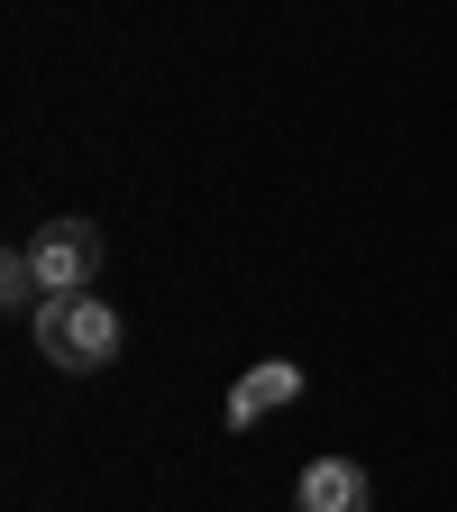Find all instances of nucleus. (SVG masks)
<instances>
[{
    "mask_svg": "<svg viewBox=\"0 0 457 512\" xmlns=\"http://www.w3.org/2000/svg\"><path fill=\"white\" fill-rule=\"evenodd\" d=\"M28 330H37V357L64 366V375H92V366L119 357V311L101 293H46Z\"/></svg>",
    "mask_w": 457,
    "mask_h": 512,
    "instance_id": "obj_1",
    "label": "nucleus"
},
{
    "mask_svg": "<svg viewBox=\"0 0 457 512\" xmlns=\"http://www.w3.org/2000/svg\"><path fill=\"white\" fill-rule=\"evenodd\" d=\"M101 229L92 220H46L37 238H28V275H37V293H92V275H101Z\"/></svg>",
    "mask_w": 457,
    "mask_h": 512,
    "instance_id": "obj_2",
    "label": "nucleus"
},
{
    "mask_svg": "<svg viewBox=\"0 0 457 512\" xmlns=\"http://www.w3.org/2000/svg\"><path fill=\"white\" fill-rule=\"evenodd\" d=\"M366 503H375V485L357 458H311L293 485V512H366Z\"/></svg>",
    "mask_w": 457,
    "mask_h": 512,
    "instance_id": "obj_3",
    "label": "nucleus"
},
{
    "mask_svg": "<svg viewBox=\"0 0 457 512\" xmlns=\"http://www.w3.org/2000/svg\"><path fill=\"white\" fill-rule=\"evenodd\" d=\"M293 394H302V366H293V357H266V366H247V375H238V394H229V430H256L266 412H284Z\"/></svg>",
    "mask_w": 457,
    "mask_h": 512,
    "instance_id": "obj_4",
    "label": "nucleus"
}]
</instances>
